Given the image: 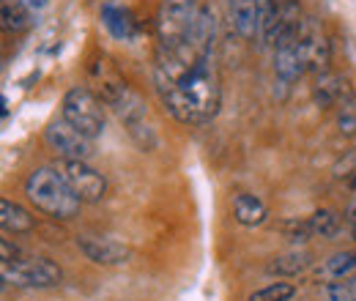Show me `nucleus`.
Returning <instances> with one entry per match:
<instances>
[{"mask_svg": "<svg viewBox=\"0 0 356 301\" xmlns=\"http://www.w3.org/2000/svg\"><path fill=\"white\" fill-rule=\"evenodd\" d=\"M296 296V285L293 282H271L266 288L255 291L247 301H291Z\"/></svg>", "mask_w": 356, "mask_h": 301, "instance_id": "22", "label": "nucleus"}, {"mask_svg": "<svg viewBox=\"0 0 356 301\" xmlns=\"http://www.w3.org/2000/svg\"><path fill=\"white\" fill-rule=\"evenodd\" d=\"M63 178L74 189V195L83 203H99L107 195V178L99 170H93L88 162H63Z\"/></svg>", "mask_w": 356, "mask_h": 301, "instance_id": "10", "label": "nucleus"}, {"mask_svg": "<svg viewBox=\"0 0 356 301\" xmlns=\"http://www.w3.org/2000/svg\"><path fill=\"white\" fill-rule=\"evenodd\" d=\"M25 195L36 211L52 219H72L80 214V206H83V200L74 195V189L63 178V172L52 168H39L31 172L25 181Z\"/></svg>", "mask_w": 356, "mask_h": 301, "instance_id": "2", "label": "nucleus"}, {"mask_svg": "<svg viewBox=\"0 0 356 301\" xmlns=\"http://www.w3.org/2000/svg\"><path fill=\"white\" fill-rule=\"evenodd\" d=\"M77 250L96 266H124L132 258V250L113 238V236H99V233H83L77 236Z\"/></svg>", "mask_w": 356, "mask_h": 301, "instance_id": "9", "label": "nucleus"}, {"mask_svg": "<svg viewBox=\"0 0 356 301\" xmlns=\"http://www.w3.org/2000/svg\"><path fill=\"white\" fill-rule=\"evenodd\" d=\"M44 143L63 162H88L93 156V140L77 131L69 121L58 118L44 129Z\"/></svg>", "mask_w": 356, "mask_h": 301, "instance_id": "8", "label": "nucleus"}, {"mask_svg": "<svg viewBox=\"0 0 356 301\" xmlns=\"http://www.w3.org/2000/svg\"><path fill=\"white\" fill-rule=\"evenodd\" d=\"M22 3H25L28 8H33V11H42V8H44L49 0H22Z\"/></svg>", "mask_w": 356, "mask_h": 301, "instance_id": "27", "label": "nucleus"}, {"mask_svg": "<svg viewBox=\"0 0 356 301\" xmlns=\"http://www.w3.org/2000/svg\"><path fill=\"white\" fill-rule=\"evenodd\" d=\"M299 58L305 66V74H323L332 69V42L323 31V25L315 17H305L299 28Z\"/></svg>", "mask_w": 356, "mask_h": 301, "instance_id": "7", "label": "nucleus"}, {"mask_svg": "<svg viewBox=\"0 0 356 301\" xmlns=\"http://www.w3.org/2000/svg\"><path fill=\"white\" fill-rule=\"evenodd\" d=\"M217 14L200 6L184 44L156 49L154 88L165 110L184 127L209 124L222 104V80L217 66Z\"/></svg>", "mask_w": 356, "mask_h": 301, "instance_id": "1", "label": "nucleus"}, {"mask_svg": "<svg viewBox=\"0 0 356 301\" xmlns=\"http://www.w3.org/2000/svg\"><path fill=\"white\" fill-rule=\"evenodd\" d=\"M312 279L318 285H329V282H346V279H356V250L348 252H337L332 258H326L315 271Z\"/></svg>", "mask_w": 356, "mask_h": 301, "instance_id": "12", "label": "nucleus"}, {"mask_svg": "<svg viewBox=\"0 0 356 301\" xmlns=\"http://www.w3.org/2000/svg\"><path fill=\"white\" fill-rule=\"evenodd\" d=\"M60 118L69 121L74 129L83 131L90 140H96L104 131V107L88 88L83 86L66 90V96L60 101Z\"/></svg>", "mask_w": 356, "mask_h": 301, "instance_id": "6", "label": "nucleus"}, {"mask_svg": "<svg viewBox=\"0 0 356 301\" xmlns=\"http://www.w3.org/2000/svg\"><path fill=\"white\" fill-rule=\"evenodd\" d=\"M0 255H3V260H0V263H6V260H17L22 252H19V250H17V247H14L8 238H3V241H0Z\"/></svg>", "mask_w": 356, "mask_h": 301, "instance_id": "25", "label": "nucleus"}, {"mask_svg": "<svg viewBox=\"0 0 356 301\" xmlns=\"http://www.w3.org/2000/svg\"><path fill=\"white\" fill-rule=\"evenodd\" d=\"M0 227H3V233L22 236V233H31L33 230V216H31L28 209H22L19 203L3 197L0 200Z\"/></svg>", "mask_w": 356, "mask_h": 301, "instance_id": "16", "label": "nucleus"}, {"mask_svg": "<svg viewBox=\"0 0 356 301\" xmlns=\"http://www.w3.org/2000/svg\"><path fill=\"white\" fill-rule=\"evenodd\" d=\"M28 28V6L22 0H3V31H22Z\"/></svg>", "mask_w": 356, "mask_h": 301, "instance_id": "19", "label": "nucleus"}, {"mask_svg": "<svg viewBox=\"0 0 356 301\" xmlns=\"http://www.w3.org/2000/svg\"><path fill=\"white\" fill-rule=\"evenodd\" d=\"M200 6V0H162L156 11V49H173L184 44Z\"/></svg>", "mask_w": 356, "mask_h": 301, "instance_id": "4", "label": "nucleus"}, {"mask_svg": "<svg viewBox=\"0 0 356 301\" xmlns=\"http://www.w3.org/2000/svg\"><path fill=\"white\" fill-rule=\"evenodd\" d=\"M102 22L110 31V36L121 39V42H132L137 36V22L127 8H115V6H104L102 8Z\"/></svg>", "mask_w": 356, "mask_h": 301, "instance_id": "17", "label": "nucleus"}, {"mask_svg": "<svg viewBox=\"0 0 356 301\" xmlns=\"http://www.w3.org/2000/svg\"><path fill=\"white\" fill-rule=\"evenodd\" d=\"M334 121H337V127H340V131H343L346 137H354L356 134V96H351L348 101H343V104L334 110Z\"/></svg>", "mask_w": 356, "mask_h": 301, "instance_id": "24", "label": "nucleus"}, {"mask_svg": "<svg viewBox=\"0 0 356 301\" xmlns=\"http://www.w3.org/2000/svg\"><path fill=\"white\" fill-rule=\"evenodd\" d=\"M351 96H356L354 86L348 83V77L337 74V72H323V74H315L312 80V99L321 110H329L334 113L343 101H348Z\"/></svg>", "mask_w": 356, "mask_h": 301, "instance_id": "11", "label": "nucleus"}, {"mask_svg": "<svg viewBox=\"0 0 356 301\" xmlns=\"http://www.w3.org/2000/svg\"><path fill=\"white\" fill-rule=\"evenodd\" d=\"M310 225H312V236L332 238V236H337L343 219H340L337 211H332V209H321V211H315V214L310 216Z\"/></svg>", "mask_w": 356, "mask_h": 301, "instance_id": "20", "label": "nucleus"}, {"mask_svg": "<svg viewBox=\"0 0 356 301\" xmlns=\"http://www.w3.org/2000/svg\"><path fill=\"white\" fill-rule=\"evenodd\" d=\"M0 274L6 285L14 288H58L63 282V271L58 263L49 258H25L19 255L17 260H6L0 263Z\"/></svg>", "mask_w": 356, "mask_h": 301, "instance_id": "5", "label": "nucleus"}, {"mask_svg": "<svg viewBox=\"0 0 356 301\" xmlns=\"http://www.w3.org/2000/svg\"><path fill=\"white\" fill-rule=\"evenodd\" d=\"M312 266V255L307 250H291L266 263V274L271 277H299Z\"/></svg>", "mask_w": 356, "mask_h": 301, "instance_id": "15", "label": "nucleus"}, {"mask_svg": "<svg viewBox=\"0 0 356 301\" xmlns=\"http://www.w3.org/2000/svg\"><path fill=\"white\" fill-rule=\"evenodd\" d=\"M288 0H258V39L261 47H274L280 36L282 14Z\"/></svg>", "mask_w": 356, "mask_h": 301, "instance_id": "13", "label": "nucleus"}, {"mask_svg": "<svg viewBox=\"0 0 356 301\" xmlns=\"http://www.w3.org/2000/svg\"><path fill=\"white\" fill-rule=\"evenodd\" d=\"M321 301H356V279L321 285Z\"/></svg>", "mask_w": 356, "mask_h": 301, "instance_id": "23", "label": "nucleus"}, {"mask_svg": "<svg viewBox=\"0 0 356 301\" xmlns=\"http://www.w3.org/2000/svg\"><path fill=\"white\" fill-rule=\"evenodd\" d=\"M280 233L291 241V244H307L312 236V225L310 219H285V222H280Z\"/></svg>", "mask_w": 356, "mask_h": 301, "instance_id": "21", "label": "nucleus"}, {"mask_svg": "<svg viewBox=\"0 0 356 301\" xmlns=\"http://www.w3.org/2000/svg\"><path fill=\"white\" fill-rule=\"evenodd\" d=\"M102 99H104V104H110L115 110V115L127 127L129 137L143 151H151L156 145V131H154L151 115L145 110V101L121 77L113 74L110 80H102Z\"/></svg>", "mask_w": 356, "mask_h": 301, "instance_id": "3", "label": "nucleus"}, {"mask_svg": "<svg viewBox=\"0 0 356 301\" xmlns=\"http://www.w3.org/2000/svg\"><path fill=\"white\" fill-rule=\"evenodd\" d=\"M227 19L241 39H258V0H225Z\"/></svg>", "mask_w": 356, "mask_h": 301, "instance_id": "14", "label": "nucleus"}, {"mask_svg": "<svg viewBox=\"0 0 356 301\" xmlns=\"http://www.w3.org/2000/svg\"><path fill=\"white\" fill-rule=\"evenodd\" d=\"M343 175H346V184L351 186V192L356 195V156H354V165L348 168V172H343Z\"/></svg>", "mask_w": 356, "mask_h": 301, "instance_id": "26", "label": "nucleus"}, {"mask_svg": "<svg viewBox=\"0 0 356 301\" xmlns=\"http://www.w3.org/2000/svg\"><path fill=\"white\" fill-rule=\"evenodd\" d=\"M233 216H236V222L244 225V227H258V225L266 222V206H264L261 197L241 192V195H236V200H233Z\"/></svg>", "mask_w": 356, "mask_h": 301, "instance_id": "18", "label": "nucleus"}]
</instances>
